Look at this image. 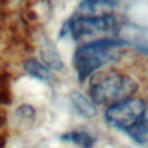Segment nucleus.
<instances>
[{"instance_id":"obj_1","label":"nucleus","mask_w":148,"mask_h":148,"mask_svg":"<svg viewBox=\"0 0 148 148\" xmlns=\"http://www.w3.org/2000/svg\"><path fill=\"white\" fill-rule=\"evenodd\" d=\"M124 43L114 37L101 38L81 45L74 53L73 64L80 82H84L102 66L119 57Z\"/></svg>"},{"instance_id":"obj_2","label":"nucleus","mask_w":148,"mask_h":148,"mask_svg":"<svg viewBox=\"0 0 148 148\" xmlns=\"http://www.w3.org/2000/svg\"><path fill=\"white\" fill-rule=\"evenodd\" d=\"M136 89L132 77L116 71L94 73L89 83L90 99L97 105H111L132 97Z\"/></svg>"},{"instance_id":"obj_3","label":"nucleus","mask_w":148,"mask_h":148,"mask_svg":"<svg viewBox=\"0 0 148 148\" xmlns=\"http://www.w3.org/2000/svg\"><path fill=\"white\" fill-rule=\"evenodd\" d=\"M117 21L111 15L81 17L74 16L64 25L62 32L69 31L77 42H91L101 38L113 37L117 34Z\"/></svg>"},{"instance_id":"obj_4","label":"nucleus","mask_w":148,"mask_h":148,"mask_svg":"<svg viewBox=\"0 0 148 148\" xmlns=\"http://www.w3.org/2000/svg\"><path fill=\"white\" fill-rule=\"evenodd\" d=\"M146 105V102L141 98L128 97L109 105L105 112V120L110 125L125 131L138 120Z\"/></svg>"},{"instance_id":"obj_5","label":"nucleus","mask_w":148,"mask_h":148,"mask_svg":"<svg viewBox=\"0 0 148 148\" xmlns=\"http://www.w3.org/2000/svg\"><path fill=\"white\" fill-rule=\"evenodd\" d=\"M39 54L43 60V64L46 65L50 69L60 71L62 68V61L60 59V56L53 45V43L49 38H44L40 46H39Z\"/></svg>"},{"instance_id":"obj_6","label":"nucleus","mask_w":148,"mask_h":148,"mask_svg":"<svg viewBox=\"0 0 148 148\" xmlns=\"http://www.w3.org/2000/svg\"><path fill=\"white\" fill-rule=\"evenodd\" d=\"M125 131L134 141L139 143H148V105H146L138 120Z\"/></svg>"},{"instance_id":"obj_7","label":"nucleus","mask_w":148,"mask_h":148,"mask_svg":"<svg viewBox=\"0 0 148 148\" xmlns=\"http://www.w3.org/2000/svg\"><path fill=\"white\" fill-rule=\"evenodd\" d=\"M23 68L30 76H32L37 80H40V81H44L47 83L53 81V75H52L50 68L46 65L39 62L35 58H29V59L24 60Z\"/></svg>"},{"instance_id":"obj_8","label":"nucleus","mask_w":148,"mask_h":148,"mask_svg":"<svg viewBox=\"0 0 148 148\" xmlns=\"http://www.w3.org/2000/svg\"><path fill=\"white\" fill-rule=\"evenodd\" d=\"M69 98L75 106V109L86 118H92L97 114V110L95 108V103L91 99H88L79 91H72Z\"/></svg>"},{"instance_id":"obj_9","label":"nucleus","mask_w":148,"mask_h":148,"mask_svg":"<svg viewBox=\"0 0 148 148\" xmlns=\"http://www.w3.org/2000/svg\"><path fill=\"white\" fill-rule=\"evenodd\" d=\"M61 140L73 142L80 148H92L96 142V139L91 136L89 133H87L86 131H79V130H73L62 134Z\"/></svg>"},{"instance_id":"obj_10","label":"nucleus","mask_w":148,"mask_h":148,"mask_svg":"<svg viewBox=\"0 0 148 148\" xmlns=\"http://www.w3.org/2000/svg\"><path fill=\"white\" fill-rule=\"evenodd\" d=\"M35 109L29 104H22L15 110V119L21 126L29 127L35 119Z\"/></svg>"},{"instance_id":"obj_11","label":"nucleus","mask_w":148,"mask_h":148,"mask_svg":"<svg viewBox=\"0 0 148 148\" xmlns=\"http://www.w3.org/2000/svg\"><path fill=\"white\" fill-rule=\"evenodd\" d=\"M6 125V116L0 112V130H2Z\"/></svg>"},{"instance_id":"obj_12","label":"nucleus","mask_w":148,"mask_h":148,"mask_svg":"<svg viewBox=\"0 0 148 148\" xmlns=\"http://www.w3.org/2000/svg\"><path fill=\"white\" fill-rule=\"evenodd\" d=\"M0 148H6V139L1 134H0Z\"/></svg>"}]
</instances>
